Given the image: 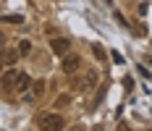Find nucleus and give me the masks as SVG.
<instances>
[{
    "instance_id": "obj_1",
    "label": "nucleus",
    "mask_w": 152,
    "mask_h": 131,
    "mask_svg": "<svg viewBox=\"0 0 152 131\" xmlns=\"http://www.w3.org/2000/svg\"><path fill=\"white\" fill-rule=\"evenodd\" d=\"M34 121H37L39 131H61L63 126H66V121H63L58 113H39Z\"/></svg>"
},
{
    "instance_id": "obj_2",
    "label": "nucleus",
    "mask_w": 152,
    "mask_h": 131,
    "mask_svg": "<svg viewBox=\"0 0 152 131\" xmlns=\"http://www.w3.org/2000/svg\"><path fill=\"white\" fill-rule=\"evenodd\" d=\"M79 66H81V58H79V55H68V58L63 60V73L71 76V73L79 71Z\"/></svg>"
},
{
    "instance_id": "obj_3",
    "label": "nucleus",
    "mask_w": 152,
    "mask_h": 131,
    "mask_svg": "<svg viewBox=\"0 0 152 131\" xmlns=\"http://www.w3.org/2000/svg\"><path fill=\"white\" fill-rule=\"evenodd\" d=\"M50 45H53V53H58V55L68 53V47H71V42H68V40H63V37H55Z\"/></svg>"
},
{
    "instance_id": "obj_4",
    "label": "nucleus",
    "mask_w": 152,
    "mask_h": 131,
    "mask_svg": "<svg viewBox=\"0 0 152 131\" xmlns=\"http://www.w3.org/2000/svg\"><path fill=\"white\" fill-rule=\"evenodd\" d=\"M94 84H97V71H94V68H87V73H84V84H81V89H94Z\"/></svg>"
},
{
    "instance_id": "obj_5",
    "label": "nucleus",
    "mask_w": 152,
    "mask_h": 131,
    "mask_svg": "<svg viewBox=\"0 0 152 131\" xmlns=\"http://www.w3.org/2000/svg\"><path fill=\"white\" fill-rule=\"evenodd\" d=\"M29 84H31L29 73H18V76H16V89H18V92H24V89L29 87Z\"/></svg>"
},
{
    "instance_id": "obj_6",
    "label": "nucleus",
    "mask_w": 152,
    "mask_h": 131,
    "mask_svg": "<svg viewBox=\"0 0 152 131\" xmlns=\"http://www.w3.org/2000/svg\"><path fill=\"white\" fill-rule=\"evenodd\" d=\"M13 84H16V73H11V71H8V73H5V79H3V89L8 92V89L13 87Z\"/></svg>"
},
{
    "instance_id": "obj_7",
    "label": "nucleus",
    "mask_w": 152,
    "mask_h": 131,
    "mask_svg": "<svg viewBox=\"0 0 152 131\" xmlns=\"http://www.w3.org/2000/svg\"><path fill=\"white\" fill-rule=\"evenodd\" d=\"M18 53H21V55H29L31 53V42L29 40H21V42H18Z\"/></svg>"
},
{
    "instance_id": "obj_8",
    "label": "nucleus",
    "mask_w": 152,
    "mask_h": 131,
    "mask_svg": "<svg viewBox=\"0 0 152 131\" xmlns=\"http://www.w3.org/2000/svg\"><path fill=\"white\" fill-rule=\"evenodd\" d=\"M18 55H21V53H18V50H5V63H8V66H11V63H13V60L18 58Z\"/></svg>"
},
{
    "instance_id": "obj_9",
    "label": "nucleus",
    "mask_w": 152,
    "mask_h": 131,
    "mask_svg": "<svg viewBox=\"0 0 152 131\" xmlns=\"http://www.w3.org/2000/svg\"><path fill=\"white\" fill-rule=\"evenodd\" d=\"M71 102V94H58V100H55V108H63V105H68Z\"/></svg>"
},
{
    "instance_id": "obj_10",
    "label": "nucleus",
    "mask_w": 152,
    "mask_h": 131,
    "mask_svg": "<svg viewBox=\"0 0 152 131\" xmlns=\"http://www.w3.org/2000/svg\"><path fill=\"white\" fill-rule=\"evenodd\" d=\"M92 53H94V55H97L100 60H105V50H102L100 45H92Z\"/></svg>"
},
{
    "instance_id": "obj_11",
    "label": "nucleus",
    "mask_w": 152,
    "mask_h": 131,
    "mask_svg": "<svg viewBox=\"0 0 152 131\" xmlns=\"http://www.w3.org/2000/svg\"><path fill=\"white\" fill-rule=\"evenodd\" d=\"M5 21H8V24H21L24 16H5Z\"/></svg>"
},
{
    "instance_id": "obj_12",
    "label": "nucleus",
    "mask_w": 152,
    "mask_h": 131,
    "mask_svg": "<svg viewBox=\"0 0 152 131\" xmlns=\"http://www.w3.org/2000/svg\"><path fill=\"white\" fill-rule=\"evenodd\" d=\"M42 92H45V84H42V81H34V94H37V97H39V94H42Z\"/></svg>"
},
{
    "instance_id": "obj_13",
    "label": "nucleus",
    "mask_w": 152,
    "mask_h": 131,
    "mask_svg": "<svg viewBox=\"0 0 152 131\" xmlns=\"http://www.w3.org/2000/svg\"><path fill=\"white\" fill-rule=\"evenodd\" d=\"M110 55H113V63H123V55H121V53H118V50H113Z\"/></svg>"
},
{
    "instance_id": "obj_14",
    "label": "nucleus",
    "mask_w": 152,
    "mask_h": 131,
    "mask_svg": "<svg viewBox=\"0 0 152 131\" xmlns=\"http://www.w3.org/2000/svg\"><path fill=\"white\" fill-rule=\"evenodd\" d=\"M118 131H131V129H129L126 123H118Z\"/></svg>"
},
{
    "instance_id": "obj_15",
    "label": "nucleus",
    "mask_w": 152,
    "mask_h": 131,
    "mask_svg": "<svg viewBox=\"0 0 152 131\" xmlns=\"http://www.w3.org/2000/svg\"><path fill=\"white\" fill-rule=\"evenodd\" d=\"M68 131H81V126H71V129H68Z\"/></svg>"
}]
</instances>
